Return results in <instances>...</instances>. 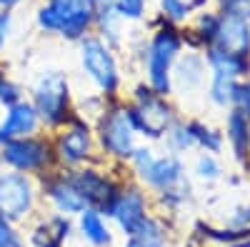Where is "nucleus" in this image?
I'll list each match as a JSON object with an SVG mask.
<instances>
[{
	"label": "nucleus",
	"instance_id": "nucleus-1",
	"mask_svg": "<svg viewBox=\"0 0 250 247\" xmlns=\"http://www.w3.org/2000/svg\"><path fill=\"white\" fill-rule=\"evenodd\" d=\"M95 13L93 0H48L38 20L45 30H60L68 38H80Z\"/></svg>",
	"mask_w": 250,
	"mask_h": 247
},
{
	"label": "nucleus",
	"instance_id": "nucleus-2",
	"mask_svg": "<svg viewBox=\"0 0 250 247\" xmlns=\"http://www.w3.org/2000/svg\"><path fill=\"white\" fill-rule=\"evenodd\" d=\"M38 113L48 122L58 125L65 120V105H68V82L60 73H48L40 77L38 90H35Z\"/></svg>",
	"mask_w": 250,
	"mask_h": 247
},
{
	"label": "nucleus",
	"instance_id": "nucleus-3",
	"mask_svg": "<svg viewBox=\"0 0 250 247\" xmlns=\"http://www.w3.org/2000/svg\"><path fill=\"white\" fill-rule=\"evenodd\" d=\"M180 48V40L175 33L163 30L155 35L150 53H148V73H150V82L158 93H168V70L170 63Z\"/></svg>",
	"mask_w": 250,
	"mask_h": 247
},
{
	"label": "nucleus",
	"instance_id": "nucleus-4",
	"mask_svg": "<svg viewBox=\"0 0 250 247\" xmlns=\"http://www.w3.org/2000/svg\"><path fill=\"white\" fill-rule=\"evenodd\" d=\"M83 65H85L88 75L105 93L115 90V85H118V70H115V63H113L108 48L103 45L100 40H85V43H83Z\"/></svg>",
	"mask_w": 250,
	"mask_h": 247
},
{
	"label": "nucleus",
	"instance_id": "nucleus-5",
	"mask_svg": "<svg viewBox=\"0 0 250 247\" xmlns=\"http://www.w3.org/2000/svg\"><path fill=\"white\" fill-rule=\"evenodd\" d=\"M33 192L23 175H3L0 177V215L18 220L30 210Z\"/></svg>",
	"mask_w": 250,
	"mask_h": 247
},
{
	"label": "nucleus",
	"instance_id": "nucleus-6",
	"mask_svg": "<svg viewBox=\"0 0 250 247\" xmlns=\"http://www.w3.org/2000/svg\"><path fill=\"white\" fill-rule=\"evenodd\" d=\"M130 120H133V125L143 133H148V135H160L165 128H168V122H170V110L165 102H160L155 95H145L140 93V100H138V108L130 110Z\"/></svg>",
	"mask_w": 250,
	"mask_h": 247
},
{
	"label": "nucleus",
	"instance_id": "nucleus-7",
	"mask_svg": "<svg viewBox=\"0 0 250 247\" xmlns=\"http://www.w3.org/2000/svg\"><path fill=\"white\" fill-rule=\"evenodd\" d=\"M133 135L135 125L125 110H113L103 122V142L115 155H133Z\"/></svg>",
	"mask_w": 250,
	"mask_h": 247
},
{
	"label": "nucleus",
	"instance_id": "nucleus-8",
	"mask_svg": "<svg viewBox=\"0 0 250 247\" xmlns=\"http://www.w3.org/2000/svg\"><path fill=\"white\" fill-rule=\"evenodd\" d=\"M135 162L143 177L160 190H173V185L180 182V165L175 160H153L150 150H138Z\"/></svg>",
	"mask_w": 250,
	"mask_h": 247
},
{
	"label": "nucleus",
	"instance_id": "nucleus-9",
	"mask_svg": "<svg viewBox=\"0 0 250 247\" xmlns=\"http://www.w3.org/2000/svg\"><path fill=\"white\" fill-rule=\"evenodd\" d=\"M3 157L18 170H38L48 162V148L38 140H5Z\"/></svg>",
	"mask_w": 250,
	"mask_h": 247
},
{
	"label": "nucleus",
	"instance_id": "nucleus-10",
	"mask_svg": "<svg viewBox=\"0 0 250 247\" xmlns=\"http://www.w3.org/2000/svg\"><path fill=\"white\" fill-rule=\"evenodd\" d=\"M213 38L218 40L220 50L235 53V55H243L250 48V30H248V23L243 18L225 15L223 20H218V28H215Z\"/></svg>",
	"mask_w": 250,
	"mask_h": 247
},
{
	"label": "nucleus",
	"instance_id": "nucleus-11",
	"mask_svg": "<svg viewBox=\"0 0 250 247\" xmlns=\"http://www.w3.org/2000/svg\"><path fill=\"white\" fill-rule=\"evenodd\" d=\"M108 215H113L118 220V225L125 230V232H133L138 225L145 220V208H143V197L138 192H123V195H115L108 205Z\"/></svg>",
	"mask_w": 250,
	"mask_h": 247
},
{
	"label": "nucleus",
	"instance_id": "nucleus-12",
	"mask_svg": "<svg viewBox=\"0 0 250 247\" xmlns=\"http://www.w3.org/2000/svg\"><path fill=\"white\" fill-rule=\"evenodd\" d=\"M70 182L75 185V190L80 192V197L85 200V205H105V208H108L110 200L115 197V195L110 192V185L103 180L100 175L90 172V170L78 172Z\"/></svg>",
	"mask_w": 250,
	"mask_h": 247
},
{
	"label": "nucleus",
	"instance_id": "nucleus-13",
	"mask_svg": "<svg viewBox=\"0 0 250 247\" xmlns=\"http://www.w3.org/2000/svg\"><path fill=\"white\" fill-rule=\"evenodd\" d=\"M33 130H35V110L30 105H23V102H15V105H10L5 122L0 125V140H13Z\"/></svg>",
	"mask_w": 250,
	"mask_h": 247
},
{
	"label": "nucleus",
	"instance_id": "nucleus-14",
	"mask_svg": "<svg viewBox=\"0 0 250 247\" xmlns=\"http://www.w3.org/2000/svg\"><path fill=\"white\" fill-rule=\"evenodd\" d=\"M88 148H90L88 130H85V128H80V125H75L65 137L60 140V155L65 157V160H70V162L83 160V157L88 155Z\"/></svg>",
	"mask_w": 250,
	"mask_h": 247
},
{
	"label": "nucleus",
	"instance_id": "nucleus-15",
	"mask_svg": "<svg viewBox=\"0 0 250 247\" xmlns=\"http://www.w3.org/2000/svg\"><path fill=\"white\" fill-rule=\"evenodd\" d=\"M50 197L55 200V205L65 212H80L85 210V200L80 197V192L75 190L73 182H55L50 188Z\"/></svg>",
	"mask_w": 250,
	"mask_h": 247
},
{
	"label": "nucleus",
	"instance_id": "nucleus-16",
	"mask_svg": "<svg viewBox=\"0 0 250 247\" xmlns=\"http://www.w3.org/2000/svg\"><path fill=\"white\" fill-rule=\"evenodd\" d=\"M128 247H163V230L155 222L143 220L130 232V245Z\"/></svg>",
	"mask_w": 250,
	"mask_h": 247
},
{
	"label": "nucleus",
	"instance_id": "nucleus-17",
	"mask_svg": "<svg viewBox=\"0 0 250 247\" xmlns=\"http://www.w3.org/2000/svg\"><path fill=\"white\" fill-rule=\"evenodd\" d=\"M80 225H83V235H85L90 242H95V245H108L110 242V235H108L105 225H103V220H100L98 212L85 210V212H83Z\"/></svg>",
	"mask_w": 250,
	"mask_h": 247
},
{
	"label": "nucleus",
	"instance_id": "nucleus-18",
	"mask_svg": "<svg viewBox=\"0 0 250 247\" xmlns=\"http://www.w3.org/2000/svg\"><path fill=\"white\" fill-rule=\"evenodd\" d=\"M230 140H233L238 155H243L245 142H248V120L243 113H233V117H230Z\"/></svg>",
	"mask_w": 250,
	"mask_h": 247
},
{
	"label": "nucleus",
	"instance_id": "nucleus-19",
	"mask_svg": "<svg viewBox=\"0 0 250 247\" xmlns=\"http://www.w3.org/2000/svg\"><path fill=\"white\" fill-rule=\"evenodd\" d=\"M225 13L233 15V18H248L250 15V0H223Z\"/></svg>",
	"mask_w": 250,
	"mask_h": 247
},
{
	"label": "nucleus",
	"instance_id": "nucleus-20",
	"mask_svg": "<svg viewBox=\"0 0 250 247\" xmlns=\"http://www.w3.org/2000/svg\"><path fill=\"white\" fill-rule=\"evenodd\" d=\"M143 3L145 0H115L120 15H125V18H138L143 13Z\"/></svg>",
	"mask_w": 250,
	"mask_h": 247
},
{
	"label": "nucleus",
	"instance_id": "nucleus-21",
	"mask_svg": "<svg viewBox=\"0 0 250 247\" xmlns=\"http://www.w3.org/2000/svg\"><path fill=\"white\" fill-rule=\"evenodd\" d=\"M163 10L168 13L173 20H180V18H185L188 5L183 3V0H163Z\"/></svg>",
	"mask_w": 250,
	"mask_h": 247
},
{
	"label": "nucleus",
	"instance_id": "nucleus-22",
	"mask_svg": "<svg viewBox=\"0 0 250 247\" xmlns=\"http://www.w3.org/2000/svg\"><path fill=\"white\" fill-rule=\"evenodd\" d=\"M198 170H200L203 177H205V175H208V177H215V175H218V168H215V162H213L210 157H203L200 165H198Z\"/></svg>",
	"mask_w": 250,
	"mask_h": 247
},
{
	"label": "nucleus",
	"instance_id": "nucleus-23",
	"mask_svg": "<svg viewBox=\"0 0 250 247\" xmlns=\"http://www.w3.org/2000/svg\"><path fill=\"white\" fill-rule=\"evenodd\" d=\"M8 28H10V15L8 13H0V48H3V43H5Z\"/></svg>",
	"mask_w": 250,
	"mask_h": 247
},
{
	"label": "nucleus",
	"instance_id": "nucleus-24",
	"mask_svg": "<svg viewBox=\"0 0 250 247\" xmlns=\"http://www.w3.org/2000/svg\"><path fill=\"white\" fill-rule=\"evenodd\" d=\"M10 240H13V235H10V228H8V217L0 215V245H5Z\"/></svg>",
	"mask_w": 250,
	"mask_h": 247
},
{
	"label": "nucleus",
	"instance_id": "nucleus-25",
	"mask_svg": "<svg viewBox=\"0 0 250 247\" xmlns=\"http://www.w3.org/2000/svg\"><path fill=\"white\" fill-rule=\"evenodd\" d=\"M238 93V97L243 100V108H245V113L250 115V85L248 88H243V90H235Z\"/></svg>",
	"mask_w": 250,
	"mask_h": 247
},
{
	"label": "nucleus",
	"instance_id": "nucleus-26",
	"mask_svg": "<svg viewBox=\"0 0 250 247\" xmlns=\"http://www.w3.org/2000/svg\"><path fill=\"white\" fill-rule=\"evenodd\" d=\"M18 0H0V5H5V8H10V5H15Z\"/></svg>",
	"mask_w": 250,
	"mask_h": 247
},
{
	"label": "nucleus",
	"instance_id": "nucleus-27",
	"mask_svg": "<svg viewBox=\"0 0 250 247\" xmlns=\"http://www.w3.org/2000/svg\"><path fill=\"white\" fill-rule=\"evenodd\" d=\"M0 247H20V245H18V242H13V240H10V242H5V245H0Z\"/></svg>",
	"mask_w": 250,
	"mask_h": 247
}]
</instances>
